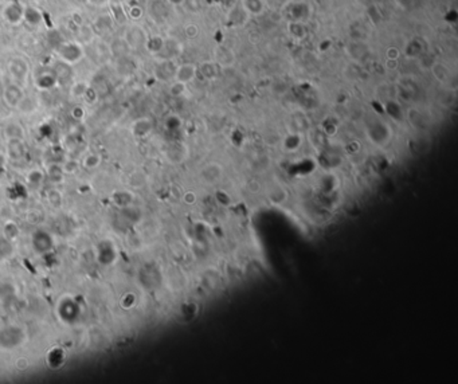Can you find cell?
<instances>
[{
  "label": "cell",
  "mask_w": 458,
  "mask_h": 384,
  "mask_svg": "<svg viewBox=\"0 0 458 384\" xmlns=\"http://www.w3.org/2000/svg\"><path fill=\"white\" fill-rule=\"evenodd\" d=\"M59 57L62 58L65 64H77L80 59L83 57V51H82L81 46L78 43H64L62 46L58 48Z\"/></svg>",
  "instance_id": "1"
},
{
  "label": "cell",
  "mask_w": 458,
  "mask_h": 384,
  "mask_svg": "<svg viewBox=\"0 0 458 384\" xmlns=\"http://www.w3.org/2000/svg\"><path fill=\"white\" fill-rule=\"evenodd\" d=\"M196 74H197L196 64L187 62V64H179V66H176V69H175V74H174V80H175V82H179V83L187 85V83H190V82H192L195 78H196Z\"/></svg>",
  "instance_id": "2"
},
{
  "label": "cell",
  "mask_w": 458,
  "mask_h": 384,
  "mask_svg": "<svg viewBox=\"0 0 458 384\" xmlns=\"http://www.w3.org/2000/svg\"><path fill=\"white\" fill-rule=\"evenodd\" d=\"M125 43L129 47H140L141 45L145 46V43L148 41V36L145 35L144 29L133 26V27H129L125 34Z\"/></svg>",
  "instance_id": "3"
},
{
  "label": "cell",
  "mask_w": 458,
  "mask_h": 384,
  "mask_svg": "<svg viewBox=\"0 0 458 384\" xmlns=\"http://www.w3.org/2000/svg\"><path fill=\"white\" fill-rule=\"evenodd\" d=\"M214 62L219 67H230L235 62V55L231 48L225 46H218L214 52Z\"/></svg>",
  "instance_id": "4"
},
{
  "label": "cell",
  "mask_w": 458,
  "mask_h": 384,
  "mask_svg": "<svg viewBox=\"0 0 458 384\" xmlns=\"http://www.w3.org/2000/svg\"><path fill=\"white\" fill-rule=\"evenodd\" d=\"M202 177L207 184H215L223 177V167L218 163H209L202 169Z\"/></svg>",
  "instance_id": "5"
},
{
  "label": "cell",
  "mask_w": 458,
  "mask_h": 384,
  "mask_svg": "<svg viewBox=\"0 0 458 384\" xmlns=\"http://www.w3.org/2000/svg\"><path fill=\"white\" fill-rule=\"evenodd\" d=\"M23 12L24 8L19 6L17 3L15 1H12V3H8L6 7H4V10H3V16L6 19V22L11 24H19L22 20H23Z\"/></svg>",
  "instance_id": "6"
},
{
  "label": "cell",
  "mask_w": 458,
  "mask_h": 384,
  "mask_svg": "<svg viewBox=\"0 0 458 384\" xmlns=\"http://www.w3.org/2000/svg\"><path fill=\"white\" fill-rule=\"evenodd\" d=\"M8 70H10V74L14 80L16 81H22L26 78L27 73H29V66L26 64V61L22 58H14L10 61L8 64Z\"/></svg>",
  "instance_id": "7"
},
{
  "label": "cell",
  "mask_w": 458,
  "mask_h": 384,
  "mask_svg": "<svg viewBox=\"0 0 458 384\" xmlns=\"http://www.w3.org/2000/svg\"><path fill=\"white\" fill-rule=\"evenodd\" d=\"M241 7L249 16H260L266 11L265 0H241Z\"/></svg>",
  "instance_id": "8"
},
{
  "label": "cell",
  "mask_w": 458,
  "mask_h": 384,
  "mask_svg": "<svg viewBox=\"0 0 458 384\" xmlns=\"http://www.w3.org/2000/svg\"><path fill=\"white\" fill-rule=\"evenodd\" d=\"M431 73L437 81H440L441 83H446L450 77H452V71L447 67L446 64H442V62H434L431 64Z\"/></svg>",
  "instance_id": "9"
},
{
  "label": "cell",
  "mask_w": 458,
  "mask_h": 384,
  "mask_svg": "<svg viewBox=\"0 0 458 384\" xmlns=\"http://www.w3.org/2000/svg\"><path fill=\"white\" fill-rule=\"evenodd\" d=\"M307 8H309L307 4L292 3V12L289 15L290 19H288V20L289 22H304L309 16V10H307Z\"/></svg>",
  "instance_id": "10"
},
{
  "label": "cell",
  "mask_w": 458,
  "mask_h": 384,
  "mask_svg": "<svg viewBox=\"0 0 458 384\" xmlns=\"http://www.w3.org/2000/svg\"><path fill=\"white\" fill-rule=\"evenodd\" d=\"M4 98H6L7 104L10 106H17L23 101V96H22L20 87L17 86L16 83L7 87V90L4 92Z\"/></svg>",
  "instance_id": "11"
},
{
  "label": "cell",
  "mask_w": 458,
  "mask_h": 384,
  "mask_svg": "<svg viewBox=\"0 0 458 384\" xmlns=\"http://www.w3.org/2000/svg\"><path fill=\"white\" fill-rule=\"evenodd\" d=\"M8 155L14 160H17L24 155V146L20 139H11L8 145Z\"/></svg>",
  "instance_id": "12"
},
{
  "label": "cell",
  "mask_w": 458,
  "mask_h": 384,
  "mask_svg": "<svg viewBox=\"0 0 458 384\" xmlns=\"http://www.w3.org/2000/svg\"><path fill=\"white\" fill-rule=\"evenodd\" d=\"M218 69H221V67L215 64L214 61H206V62L200 66V73H202L206 78H215L216 74H218V73H216Z\"/></svg>",
  "instance_id": "13"
},
{
  "label": "cell",
  "mask_w": 458,
  "mask_h": 384,
  "mask_svg": "<svg viewBox=\"0 0 458 384\" xmlns=\"http://www.w3.org/2000/svg\"><path fill=\"white\" fill-rule=\"evenodd\" d=\"M163 45H164V39L162 36H152V38H148V41L145 43V47L149 50L151 54H159L162 51Z\"/></svg>",
  "instance_id": "14"
},
{
  "label": "cell",
  "mask_w": 458,
  "mask_h": 384,
  "mask_svg": "<svg viewBox=\"0 0 458 384\" xmlns=\"http://www.w3.org/2000/svg\"><path fill=\"white\" fill-rule=\"evenodd\" d=\"M184 32H186L187 38L194 39V38H196L197 35H199V27H197L196 24H188V26H186V29H184Z\"/></svg>",
  "instance_id": "15"
},
{
  "label": "cell",
  "mask_w": 458,
  "mask_h": 384,
  "mask_svg": "<svg viewBox=\"0 0 458 384\" xmlns=\"http://www.w3.org/2000/svg\"><path fill=\"white\" fill-rule=\"evenodd\" d=\"M99 163V157L96 156V155H90V156L86 157V160H85V165L89 167V168H93L96 165H98Z\"/></svg>",
  "instance_id": "16"
},
{
  "label": "cell",
  "mask_w": 458,
  "mask_h": 384,
  "mask_svg": "<svg viewBox=\"0 0 458 384\" xmlns=\"http://www.w3.org/2000/svg\"><path fill=\"white\" fill-rule=\"evenodd\" d=\"M386 55H387V59H399L400 51L396 47H389L386 51Z\"/></svg>",
  "instance_id": "17"
},
{
  "label": "cell",
  "mask_w": 458,
  "mask_h": 384,
  "mask_svg": "<svg viewBox=\"0 0 458 384\" xmlns=\"http://www.w3.org/2000/svg\"><path fill=\"white\" fill-rule=\"evenodd\" d=\"M247 188H249V191L251 192V193H257V192H260V190H261V186H260L258 181L251 180L247 183Z\"/></svg>",
  "instance_id": "18"
},
{
  "label": "cell",
  "mask_w": 458,
  "mask_h": 384,
  "mask_svg": "<svg viewBox=\"0 0 458 384\" xmlns=\"http://www.w3.org/2000/svg\"><path fill=\"white\" fill-rule=\"evenodd\" d=\"M184 200H186L187 203H194V202L196 200V196H195L194 192H187L186 195H184Z\"/></svg>",
  "instance_id": "19"
},
{
  "label": "cell",
  "mask_w": 458,
  "mask_h": 384,
  "mask_svg": "<svg viewBox=\"0 0 458 384\" xmlns=\"http://www.w3.org/2000/svg\"><path fill=\"white\" fill-rule=\"evenodd\" d=\"M386 64H387V67H390V69H396V67H398V59H387Z\"/></svg>",
  "instance_id": "20"
},
{
  "label": "cell",
  "mask_w": 458,
  "mask_h": 384,
  "mask_svg": "<svg viewBox=\"0 0 458 384\" xmlns=\"http://www.w3.org/2000/svg\"><path fill=\"white\" fill-rule=\"evenodd\" d=\"M169 4H172V6H179V4H183L184 3V0H167Z\"/></svg>",
  "instance_id": "21"
}]
</instances>
